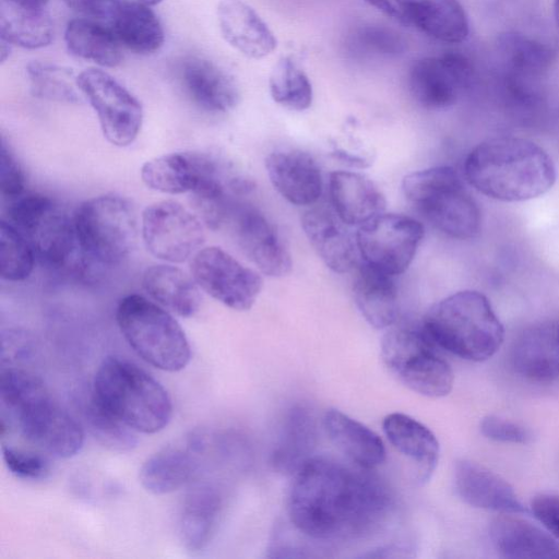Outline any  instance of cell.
I'll return each instance as SVG.
<instances>
[{"label":"cell","mask_w":559,"mask_h":559,"mask_svg":"<svg viewBox=\"0 0 559 559\" xmlns=\"http://www.w3.org/2000/svg\"><path fill=\"white\" fill-rule=\"evenodd\" d=\"M392 507L380 478L359 466L312 456L294 474L287 497L290 524L320 542L361 538L379 527Z\"/></svg>","instance_id":"obj_1"},{"label":"cell","mask_w":559,"mask_h":559,"mask_svg":"<svg viewBox=\"0 0 559 559\" xmlns=\"http://www.w3.org/2000/svg\"><path fill=\"white\" fill-rule=\"evenodd\" d=\"M1 436L16 430L37 449L56 457L75 455L84 442L80 424L52 401L44 382L19 367L0 371Z\"/></svg>","instance_id":"obj_2"},{"label":"cell","mask_w":559,"mask_h":559,"mask_svg":"<svg viewBox=\"0 0 559 559\" xmlns=\"http://www.w3.org/2000/svg\"><path fill=\"white\" fill-rule=\"evenodd\" d=\"M463 168L474 189L503 202L538 198L556 181L549 154L538 144L518 136H496L478 143L467 154Z\"/></svg>","instance_id":"obj_3"},{"label":"cell","mask_w":559,"mask_h":559,"mask_svg":"<svg viewBox=\"0 0 559 559\" xmlns=\"http://www.w3.org/2000/svg\"><path fill=\"white\" fill-rule=\"evenodd\" d=\"M421 324L440 349L469 361L492 357L504 336L490 301L472 289L456 292L435 304Z\"/></svg>","instance_id":"obj_4"},{"label":"cell","mask_w":559,"mask_h":559,"mask_svg":"<svg viewBox=\"0 0 559 559\" xmlns=\"http://www.w3.org/2000/svg\"><path fill=\"white\" fill-rule=\"evenodd\" d=\"M93 397L134 431L163 430L173 415V405L163 385L135 364L106 357L98 366Z\"/></svg>","instance_id":"obj_5"},{"label":"cell","mask_w":559,"mask_h":559,"mask_svg":"<svg viewBox=\"0 0 559 559\" xmlns=\"http://www.w3.org/2000/svg\"><path fill=\"white\" fill-rule=\"evenodd\" d=\"M80 250L78 272L84 277L122 263L135 246L138 219L130 202L103 194L81 203L73 214Z\"/></svg>","instance_id":"obj_6"},{"label":"cell","mask_w":559,"mask_h":559,"mask_svg":"<svg viewBox=\"0 0 559 559\" xmlns=\"http://www.w3.org/2000/svg\"><path fill=\"white\" fill-rule=\"evenodd\" d=\"M406 200L438 230L466 240L480 230L481 214L457 171L436 166L406 175L402 180Z\"/></svg>","instance_id":"obj_7"},{"label":"cell","mask_w":559,"mask_h":559,"mask_svg":"<svg viewBox=\"0 0 559 559\" xmlns=\"http://www.w3.org/2000/svg\"><path fill=\"white\" fill-rule=\"evenodd\" d=\"M116 321L130 347L147 364L164 371H180L191 359L188 338L177 320L141 295L124 296Z\"/></svg>","instance_id":"obj_8"},{"label":"cell","mask_w":559,"mask_h":559,"mask_svg":"<svg viewBox=\"0 0 559 559\" xmlns=\"http://www.w3.org/2000/svg\"><path fill=\"white\" fill-rule=\"evenodd\" d=\"M420 323H395L381 342L388 369L409 390L428 397L448 395L454 374Z\"/></svg>","instance_id":"obj_9"},{"label":"cell","mask_w":559,"mask_h":559,"mask_svg":"<svg viewBox=\"0 0 559 559\" xmlns=\"http://www.w3.org/2000/svg\"><path fill=\"white\" fill-rule=\"evenodd\" d=\"M8 222L31 243L36 259L52 270L72 266L78 271L80 250L73 216L52 199L40 193H23L10 200Z\"/></svg>","instance_id":"obj_10"},{"label":"cell","mask_w":559,"mask_h":559,"mask_svg":"<svg viewBox=\"0 0 559 559\" xmlns=\"http://www.w3.org/2000/svg\"><path fill=\"white\" fill-rule=\"evenodd\" d=\"M355 234L361 262L397 276L413 262L425 229L412 216L383 212L357 227Z\"/></svg>","instance_id":"obj_11"},{"label":"cell","mask_w":559,"mask_h":559,"mask_svg":"<svg viewBox=\"0 0 559 559\" xmlns=\"http://www.w3.org/2000/svg\"><path fill=\"white\" fill-rule=\"evenodd\" d=\"M78 84L95 110L106 140L118 147L129 146L138 138L143 122L140 100L112 75L90 68L78 75Z\"/></svg>","instance_id":"obj_12"},{"label":"cell","mask_w":559,"mask_h":559,"mask_svg":"<svg viewBox=\"0 0 559 559\" xmlns=\"http://www.w3.org/2000/svg\"><path fill=\"white\" fill-rule=\"evenodd\" d=\"M141 230L147 251L168 263L191 259L205 238L200 217L171 200L147 206L142 214Z\"/></svg>","instance_id":"obj_13"},{"label":"cell","mask_w":559,"mask_h":559,"mask_svg":"<svg viewBox=\"0 0 559 559\" xmlns=\"http://www.w3.org/2000/svg\"><path fill=\"white\" fill-rule=\"evenodd\" d=\"M191 276L215 300L237 310H249L263 287L261 275L219 247L200 249L190 259Z\"/></svg>","instance_id":"obj_14"},{"label":"cell","mask_w":559,"mask_h":559,"mask_svg":"<svg viewBox=\"0 0 559 559\" xmlns=\"http://www.w3.org/2000/svg\"><path fill=\"white\" fill-rule=\"evenodd\" d=\"M473 76L469 60L457 52L416 60L408 72V86L424 108L441 110L453 106Z\"/></svg>","instance_id":"obj_15"},{"label":"cell","mask_w":559,"mask_h":559,"mask_svg":"<svg viewBox=\"0 0 559 559\" xmlns=\"http://www.w3.org/2000/svg\"><path fill=\"white\" fill-rule=\"evenodd\" d=\"M497 50L510 94L521 102L534 100L539 80L554 60L550 48L523 34L510 32L499 36Z\"/></svg>","instance_id":"obj_16"},{"label":"cell","mask_w":559,"mask_h":559,"mask_svg":"<svg viewBox=\"0 0 559 559\" xmlns=\"http://www.w3.org/2000/svg\"><path fill=\"white\" fill-rule=\"evenodd\" d=\"M229 224L242 252L261 273L281 277L290 272V253L275 226L263 213L245 202L237 209Z\"/></svg>","instance_id":"obj_17"},{"label":"cell","mask_w":559,"mask_h":559,"mask_svg":"<svg viewBox=\"0 0 559 559\" xmlns=\"http://www.w3.org/2000/svg\"><path fill=\"white\" fill-rule=\"evenodd\" d=\"M226 164L227 160L210 153L174 152L144 163L141 178L146 187L162 193H191Z\"/></svg>","instance_id":"obj_18"},{"label":"cell","mask_w":559,"mask_h":559,"mask_svg":"<svg viewBox=\"0 0 559 559\" xmlns=\"http://www.w3.org/2000/svg\"><path fill=\"white\" fill-rule=\"evenodd\" d=\"M301 227L310 245L332 271L343 274L360 263L356 234L330 209L314 206L301 215Z\"/></svg>","instance_id":"obj_19"},{"label":"cell","mask_w":559,"mask_h":559,"mask_svg":"<svg viewBox=\"0 0 559 559\" xmlns=\"http://www.w3.org/2000/svg\"><path fill=\"white\" fill-rule=\"evenodd\" d=\"M265 169L274 189L289 203L310 206L321 197L323 179L316 159L299 148H278L265 158Z\"/></svg>","instance_id":"obj_20"},{"label":"cell","mask_w":559,"mask_h":559,"mask_svg":"<svg viewBox=\"0 0 559 559\" xmlns=\"http://www.w3.org/2000/svg\"><path fill=\"white\" fill-rule=\"evenodd\" d=\"M178 79L187 96L211 114H226L239 103L234 79L215 62L200 57H185L178 64Z\"/></svg>","instance_id":"obj_21"},{"label":"cell","mask_w":559,"mask_h":559,"mask_svg":"<svg viewBox=\"0 0 559 559\" xmlns=\"http://www.w3.org/2000/svg\"><path fill=\"white\" fill-rule=\"evenodd\" d=\"M217 22L225 41L247 58H265L277 46L267 24L243 0H221Z\"/></svg>","instance_id":"obj_22"},{"label":"cell","mask_w":559,"mask_h":559,"mask_svg":"<svg viewBox=\"0 0 559 559\" xmlns=\"http://www.w3.org/2000/svg\"><path fill=\"white\" fill-rule=\"evenodd\" d=\"M328 185L333 211L350 227H359L385 211L384 194L365 175L335 170Z\"/></svg>","instance_id":"obj_23"},{"label":"cell","mask_w":559,"mask_h":559,"mask_svg":"<svg viewBox=\"0 0 559 559\" xmlns=\"http://www.w3.org/2000/svg\"><path fill=\"white\" fill-rule=\"evenodd\" d=\"M454 486L460 498L472 507L501 513L526 512L509 483L478 463L456 462Z\"/></svg>","instance_id":"obj_24"},{"label":"cell","mask_w":559,"mask_h":559,"mask_svg":"<svg viewBox=\"0 0 559 559\" xmlns=\"http://www.w3.org/2000/svg\"><path fill=\"white\" fill-rule=\"evenodd\" d=\"M511 362L518 374L532 381L559 378V323L526 329L513 345Z\"/></svg>","instance_id":"obj_25"},{"label":"cell","mask_w":559,"mask_h":559,"mask_svg":"<svg viewBox=\"0 0 559 559\" xmlns=\"http://www.w3.org/2000/svg\"><path fill=\"white\" fill-rule=\"evenodd\" d=\"M353 296L361 316L376 329L397 322L399 290L394 277L364 262L355 269Z\"/></svg>","instance_id":"obj_26"},{"label":"cell","mask_w":559,"mask_h":559,"mask_svg":"<svg viewBox=\"0 0 559 559\" xmlns=\"http://www.w3.org/2000/svg\"><path fill=\"white\" fill-rule=\"evenodd\" d=\"M503 513L489 527L497 552L504 558L559 559V543L525 519Z\"/></svg>","instance_id":"obj_27"},{"label":"cell","mask_w":559,"mask_h":559,"mask_svg":"<svg viewBox=\"0 0 559 559\" xmlns=\"http://www.w3.org/2000/svg\"><path fill=\"white\" fill-rule=\"evenodd\" d=\"M402 20L426 35L457 44L468 35V21L457 0H396Z\"/></svg>","instance_id":"obj_28"},{"label":"cell","mask_w":559,"mask_h":559,"mask_svg":"<svg viewBox=\"0 0 559 559\" xmlns=\"http://www.w3.org/2000/svg\"><path fill=\"white\" fill-rule=\"evenodd\" d=\"M382 429L392 447L408 457L417 469L419 483L427 481L439 460V442L433 432L413 417L392 413L384 417Z\"/></svg>","instance_id":"obj_29"},{"label":"cell","mask_w":559,"mask_h":559,"mask_svg":"<svg viewBox=\"0 0 559 559\" xmlns=\"http://www.w3.org/2000/svg\"><path fill=\"white\" fill-rule=\"evenodd\" d=\"M222 507V496L213 485L198 484L188 491L179 521L180 538L188 550L200 551L210 544Z\"/></svg>","instance_id":"obj_30"},{"label":"cell","mask_w":559,"mask_h":559,"mask_svg":"<svg viewBox=\"0 0 559 559\" xmlns=\"http://www.w3.org/2000/svg\"><path fill=\"white\" fill-rule=\"evenodd\" d=\"M323 423L331 441L356 466L371 471L383 463L385 448L374 431L337 409L326 411Z\"/></svg>","instance_id":"obj_31"},{"label":"cell","mask_w":559,"mask_h":559,"mask_svg":"<svg viewBox=\"0 0 559 559\" xmlns=\"http://www.w3.org/2000/svg\"><path fill=\"white\" fill-rule=\"evenodd\" d=\"M142 287L153 301L180 317L190 318L200 309L199 286L177 266H148L142 275Z\"/></svg>","instance_id":"obj_32"},{"label":"cell","mask_w":559,"mask_h":559,"mask_svg":"<svg viewBox=\"0 0 559 559\" xmlns=\"http://www.w3.org/2000/svg\"><path fill=\"white\" fill-rule=\"evenodd\" d=\"M108 19L121 46L136 53H153L164 44L160 21L148 5L140 1L120 0Z\"/></svg>","instance_id":"obj_33"},{"label":"cell","mask_w":559,"mask_h":559,"mask_svg":"<svg viewBox=\"0 0 559 559\" xmlns=\"http://www.w3.org/2000/svg\"><path fill=\"white\" fill-rule=\"evenodd\" d=\"M314 419L302 406L292 407L281 429L271 454L273 467L282 473L294 474L307 460L316 447L317 429Z\"/></svg>","instance_id":"obj_34"},{"label":"cell","mask_w":559,"mask_h":559,"mask_svg":"<svg viewBox=\"0 0 559 559\" xmlns=\"http://www.w3.org/2000/svg\"><path fill=\"white\" fill-rule=\"evenodd\" d=\"M64 41L71 53L100 67L115 68L122 60L121 44L110 26L92 19L69 21Z\"/></svg>","instance_id":"obj_35"},{"label":"cell","mask_w":559,"mask_h":559,"mask_svg":"<svg viewBox=\"0 0 559 559\" xmlns=\"http://www.w3.org/2000/svg\"><path fill=\"white\" fill-rule=\"evenodd\" d=\"M53 24L45 8L0 0V38L12 46L37 49L50 44Z\"/></svg>","instance_id":"obj_36"},{"label":"cell","mask_w":559,"mask_h":559,"mask_svg":"<svg viewBox=\"0 0 559 559\" xmlns=\"http://www.w3.org/2000/svg\"><path fill=\"white\" fill-rule=\"evenodd\" d=\"M198 469V460L190 451L167 448L143 463L139 477L145 490L154 495H165L191 481Z\"/></svg>","instance_id":"obj_37"},{"label":"cell","mask_w":559,"mask_h":559,"mask_svg":"<svg viewBox=\"0 0 559 559\" xmlns=\"http://www.w3.org/2000/svg\"><path fill=\"white\" fill-rule=\"evenodd\" d=\"M269 87L273 100L289 110L304 111L312 104L311 82L290 57H282L274 64Z\"/></svg>","instance_id":"obj_38"},{"label":"cell","mask_w":559,"mask_h":559,"mask_svg":"<svg viewBox=\"0 0 559 559\" xmlns=\"http://www.w3.org/2000/svg\"><path fill=\"white\" fill-rule=\"evenodd\" d=\"M26 73L34 96L48 100L78 104L82 92L78 84V75L71 69L50 62L32 61Z\"/></svg>","instance_id":"obj_39"},{"label":"cell","mask_w":559,"mask_h":559,"mask_svg":"<svg viewBox=\"0 0 559 559\" xmlns=\"http://www.w3.org/2000/svg\"><path fill=\"white\" fill-rule=\"evenodd\" d=\"M36 254L28 240L8 221L0 225V275L9 282L26 280L33 272Z\"/></svg>","instance_id":"obj_40"},{"label":"cell","mask_w":559,"mask_h":559,"mask_svg":"<svg viewBox=\"0 0 559 559\" xmlns=\"http://www.w3.org/2000/svg\"><path fill=\"white\" fill-rule=\"evenodd\" d=\"M85 418L91 433L105 448L127 452L136 445L134 430L105 409L93 396L87 405Z\"/></svg>","instance_id":"obj_41"},{"label":"cell","mask_w":559,"mask_h":559,"mask_svg":"<svg viewBox=\"0 0 559 559\" xmlns=\"http://www.w3.org/2000/svg\"><path fill=\"white\" fill-rule=\"evenodd\" d=\"M349 44L359 53L389 57L402 53L406 47L399 33L378 25L358 27L352 34Z\"/></svg>","instance_id":"obj_42"},{"label":"cell","mask_w":559,"mask_h":559,"mask_svg":"<svg viewBox=\"0 0 559 559\" xmlns=\"http://www.w3.org/2000/svg\"><path fill=\"white\" fill-rule=\"evenodd\" d=\"M2 455L8 468L24 479H43L50 472V464L40 453L2 444Z\"/></svg>","instance_id":"obj_43"},{"label":"cell","mask_w":559,"mask_h":559,"mask_svg":"<svg viewBox=\"0 0 559 559\" xmlns=\"http://www.w3.org/2000/svg\"><path fill=\"white\" fill-rule=\"evenodd\" d=\"M0 190L2 197L9 201L25 193L22 166L3 140L0 150Z\"/></svg>","instance_id":"obj_44"},{"label":"cell","mask_w":559,"mask_h":559,"mask_svg":"<svg viewBox=\"0 0 559 559\" xmlns=\"http://www.w3.org/2000/svg\"><path fill=\"white\" fill-rule=\"evenodd\" d=\"M480 431L486 438L499 442L527 443L532 440L527 428L495 415L483 418Z\"/></svg>","instance_id":"obj_45"},{"label":"cell","mask_w":559,"mask_h":559,"mask_svg":"<svg viewBox=\"0 0 559 559\" xmlns=\"http://www.w3.org/2000/svg\"><path fill=\"white\" fill-rule=\"evenodd\" d=\"M1 340V365L26 360L34 348L29 335L20 330L2 332Z\"/></svg>","instance_id":"obj_46"},{"label":"cell","mask_w":559,"mask_h":559,"mask_svg":"<svg viewBox=\"0 0 559 559\" xmlns=\"http://www.w3.org/2000/svg\"><path fill=\"white\" fill-rule=\"evenodd\" d=\"M531 508L534 516L551 533L559 538V496L540 493L533 498Z\"/></svg>","instance_id":"obj_47"},{"label":"cell","mask_w":559,"mask_h":559,"mask_svg":"<svg viewBox=\"0 0 559 559\" xmlns=\"http://www.w3.org/2000/svg\"><path fill=\"white\" fill-rule=\"evenodd\" d=\"M120 0H63L71 9L99 17H108Z\"/></svg>","instance_id":"obj_48"},{"label":"cell","mask_w":559,"mask_h":559,"mask_svg":"<svg viewBox=\"0 0 559 559\" xmlns=\"http://www.w3.org/2000/svg\"><path fill=\"white\" fill-rule=\"evenodd\" d=\"M365 1H367L370 5L374 7L377 10L381 11L383 14H385L390 17L402 20V16H401L397 8H395L390 0H365Z\"/></svg>","instance_id":"obj_49"},{"label":"cell","mask_w":559,"mask_h":559,"mask_svg":"<svg viewBox=\"0 0 559 559\" xmlns=\"http://www.w3.org/2000/svg\"><path fill=\"white\" fill-rule=\"evenodd\" d=\"M16 4L32 7V8H45L48 0H7Z\"/></svg>","instance_id":"obj_50"},{"label":"cell","mask_w":559,"mask_h":559,"mask_svg":"<svg viewBox=\"0 0 559 559\" xmlns=\"http://www.w3.org/2000/svg\"><path fill=\"white\" fill-rule=\"evenodd\" d=\"M0 43H1L0 44V60H1V63H3L10 55L9 51H10L12 45L1 38H0Z\"/></svg>","instance_id":"obj_51"},{"label":"cell","mask_w":559,"mask_h":559,"mask_svg":"<svg viewBox=\"0 0 559 559\" xmlns=\"http://www.w3.org/2000/svg\"><path fill=\"white\" fill-rule=\"evenodd\" d=\"M554 13H555V19H556L557 25L559 27V0H555Z\"/></svg>","instance_id":"obj_52"},{"label":"cell","mask_w":559,"mask_h":559,"mask_svg":"<svg viewBox=\"0 0 559 559\" xmlns=\"http://www.w3.org/2000/svg\"><path fill=\"white\" fill-rule=\"evenodd\" d=\"M148 7H153V5H156L158 4L162 0H138Z\"/></svg>","instance_id":"obj_53"}]
</instances>
